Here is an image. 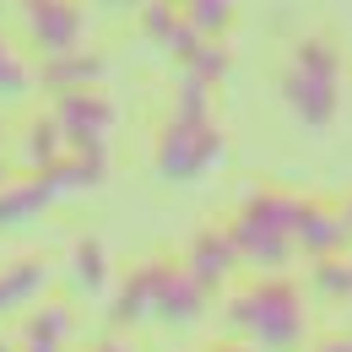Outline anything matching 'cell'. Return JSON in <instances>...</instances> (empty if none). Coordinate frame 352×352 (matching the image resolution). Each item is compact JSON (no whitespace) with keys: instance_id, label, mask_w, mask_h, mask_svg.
<instances>
[{"instance_id":"obj_1","label":"cell","mask_w":352,"mask_h":352,"mask_svg":"<svg viewBox=\"0 0 352 352\" xmlns=\"http://www.w3.org/2000/svg\"><path fill=\"white\" fill-rule=\"evenodd\" d=\"M282 92H287V109L304 120L309 131H325L336 120V92H342V54L331 38H304L293 44V60H287V76H282Z\"/></svg>"},{"instance_id":"obj_2","label":"cell","mask_w":352,"mask_h":352,"mask_svg":"<svg viewBox=\"0 0 352 352\" xmlns=\"http://www.w3.org/2000/svg\"><path fill=\"white\" fill-rule=\"evenodd\" d=\"M298 206L293 195H276V190H261L239 206V217L228 228L239 261H255V265H282L293 250H298Z\"/></svg>"},{"instance_id":"obj_3","label":"cell","mask_w":352,"mask_h":352,"mask_svg":"<svg viewBox=\"0 0 352 352\" xmlns=\"http://www.w3.org/2000/svg\"><path fill=\"white\" fill-rule=\"evenodd\" d=\"M233 325L250 331L261 347H293L304 336V304H298V287L282 282V276H265L255 282L244 298H233Z\"/></svg>"},{"instance_id":"obj_4","label":"cell","mask_w":352,"mask_h":352,"mask_svg":"<svg viewBox=\"0 0 352 352\" xmlns=\"http://www.w3.org/2000/svg\"><path fill=\"white\" fill-rule=\"evenodd\" d=\"M222 157V131L212 125V114H201V120H190V114H174L163 135H157V174L174 179V184H190V179H201L212 163Z\"/></svg>"},{"instance_id":"obj_5","label":"cell","mask_w":352,"mask_h":352,"mask_svg":"<svg viewBox=\"0 0 352 352\" xmlns=\"http://www.w3.org/2000/svg\"><path fill=\"white\" fill-rule=\"evenodd\" d=\"M49 120L60 125L65 152H76V157H109V125H114V103H109L98 87L60 92V103L49 109Z\"/></svg>"},{"instance_id":"obj_6","label":"cell","mask_w":352,"mask_h":352,"mask_svg":"<svg viewBox=\"0 0 352 352\" xmlns=\"http://www.w3.org/2000/svg\"><path fill=\"white\" fill-rule=\"evenodd\" d=\"M141 276H146V320H174V325H184V320H195L206 309V287L184 265L146 261Z\"/></svg>"},{"instance_id":"obj_7","label":"cell","mask_w":352,"mask_h":352,"mask_svg":"<svg viewBox=\"0 0 352 352\" xmlns=\"http://www.w3.org/2000/svg\"><path fill=\"white\" fill-rule=\"evenodd\" d=\"M16 11H22L28 38L44 54H65V49L82 44V33H87V16H82L76 0H16Z\"/></svg>"},{"instance_id":"obj_8","label":"cell","mask_w":352,"mask_h":352,"mask_svg":"<svg viewBox=\"0 0 352 352\" xmlns=\"http://www.w3.org/2000/svg\"><path fill=\"white\" fill-rule=\"evenodd\" d=\"M103 54H92V49H65V54H44V65L33 71V82H44L54 98L60 92H82V87H98L103 82Z\"/></svg>"},{"instance_id":"obj_9","label":"cell","mask_w":352,"mask_h":352,"mask_svg":"<svg viewBox=\"0 0 352 352\" xmlns=\"http://www.w3.org/2000/svg\"><path fill=\"white\" fill-rule=\"evenodd\" d=\"M233 265H239V250H233L228 228H222V233H212V228H206V233L190 244V265H184V271H190L201 287H212V282H222Z\"/></svg>"},{"instance_id":"obj_10","label":"cell","mask_w":352,"mask_h":352,"mask_svg":"<svg viewBox=\"0 0 352 352\" xmlns=\"http://www.w3.org/2000/svg\"><path fill=\"white\" fill-rule=\"evenodd\" d=\"M49 201H54V190H49L44 174H33V179H6V184H0V228H16V222L38 217Z\"/></svg>"},{"instance_id":"obj_11","label":"cell","mask_w":352,"mask_h":352,"mask_svg":"<svg viewBox=\"0 0 352 352\" xmlns=\"http://www.w3.org/2000/svg\"><path fill=\"white\" fill-rule=\"evenodd\" d=\"M141 28H146V38H152V44L174 49L179 60H184V54H190V49L201 44V38H195V33H190V22H184V11H174V6H163V0H157V6H146V11H141Z\"/></svg>"},{"instance_id":"obj_12","label":"cell","mask_w":352,"mask_h":352,"mask_svg":"<svg viewBox=\"0 0 352 352\" xmlns=\"http://www.w3.org/2000/svg\"><path fill=\"white\" fill-rule=\"evenodd\" d=\"M16 152H22V163H28L33 174H49V168L65 157L60 125H54L49 114H44V120H28V131H22V146H16Z\"/></svg>"},{"instance_id":"obj_13","label":"cell","mask_w":352,"mask_h":352,"mask_svg":"<svg viewBox=\"0 0 352 352\" xmlns=\"http://www.w3.org/2000/svg\"><path fill=\"white\" fill-rule=\"evenodd\" d=\"M44 282H49V261H38V255L6 265V271H0V314H6V309H16V304H28Z\"/></svg>"},{"instance_id":"obj_14","label":"cell","mask_w":352,"mask_h":352,"mask_svg":"<svg viewBox=\"0 0 352 352\" xmlns=\"http://www.w3.org/2000/svg\"><path fill=\"white\" fill-rule=\"evenodd\" d=\"M65 336H71V314L60 304L38 309L33 320H28V331H22V352H60L65 347Z\"/></svg>"},{"instance_id":"obj_15","label":"cell","mask_w":352,"mask_h":352,"mask_svg":"<svg viewBox=\"0 0 352 352\" xmlns=\"http://www.w3.org/2000/svg\"><path fill=\"white\" fill-rule=\"evenodd\" d=\"M71 265H76V282L82 287H109V255H103V244L98 239H82L76 250H71Z\"/></svg>"},{"instance_id":"obj_16","label":"cell","mask_w":352,"mask_h":352,"mask_svg":"<svg viewBox=\"0 0 352 352\" xmlns=\"http://www.w3.org/2000/svg\"><path fill=\"white\" fill-rule=\"evenodd\" d=\"M228 11H233V0H184V22H190L195 38L222 33V28H228Z\"/></svg>"},{"instance_id":"obj_17","label":"cell","mask_w":352,"mask_h":352,"mask_svg":"<svg viewBox=\"0 0 352 352\" xmlns=\"http://www.w3.org/2000/svg\"><path fill=\"white\" fill-rule=\"evenodd\" d=\"M28 87H33V65L16 54L11 38H0V98H22Z\"/></svg>"},{"instance_id":"obj_18","label":"cell","mask_w":352,"mask_h":352,"mask_svg":"<svg viewBox=\"0 0 352 352\" xmlns=\"http://www.w3.org/2000/svg\"><path fill=\"white\" fill-rule=\"evenodd\" d=\"M135 320H146V276H141V265L125 276V287L114 293V325H135Z\"/></svg>"},{"instance_id":"obj_19","label":"cell","mask_w":352,"mask_h":352,"mask_svg":"<svg viewBox=\"0 0 352 352\" xmlns=\"http://www.w3.org/2000/svg\"><path fill=\"white\" fill-rule=\"evenodd\" d=\"M222 71H228V49H222V44H206V38H201V44L184 54V76H201L206 87L217 82Z\"/></svg>"},{"instance_id":"obj_20","label":"cell","mask_w":352,"mask_h":352,"mask_svg":"<svg viewBox=\"0 0 352 352\" xmlns=\"http://www.w3.org/2000/svg\"><path fill=\"white\" fill-rule=\"evenodd\" d=\"M98 352H135V347H131V342H103Z\"/></svg>"},{"instance_id":"obj_21","label":"cell","mask_w":352,"mask_h":352,"mask_svg":"<svg viewBox=\"0 0 352 352\" xmlns=\"http://www.w3.org/2000/svg\"><path fill=\"white\" fill-rule=\"evenodd\" d=\"M325 352H352V342H331V347H325Z\"/></svg>"},{"instance_id":"obj_22","label":"cell","mask_w":352,"mask_h":352,"mask_svg":"<svg viewBox=\"0 0 352 352\" xmlns=\"http://www.w3.org/2000/svg\"><path fill=\"white\" fill-rule=\"evenodd\" d=\"M103 6H141V0H103Z\"/></svg>"},{"instance_id":"obj_23","label":"cell","mask_w":352,"mask_h":352,"mask_svg":"<svg viewBox=\"0 0 352 352\" xmlns=\"http://www.w3.org/2000/svg\"><path fill=\"white\" fill-rule=\"evenodd\" d=\"M342 222H347V228H352V206H347V217H342Z\"/></svg>"},{"instance_id":"obj_24","label":"cell","mask_w":352,"mask_h":352,"mask_svg":"<svg viewBox=\"0 0 352 352\" xmlns=\"http://www.w3.org/2000/svg\"><path fill=\"white\" fill-rule=\"evenodd\" d=\"M0 184H6V163H0Z\"/></svg>"},{"instance_id":"obj_25","label":"cell","mask_w":352,"mask_h":352,"mask_svg":"<svg viewBox=\"0 0 352 352\" xmlns=\"http://www.w3.org/2000/svg\"><path fill=\"white\" fill-rule=\"evenodd\" d=\"M222 352H244V347H222Z\"/></svg>"},{"instance_id":"obj_26","label":"cell","mask_w":352,"mask_h":352,"mask_svg":"<svg viewBox=\"0 0 352 352\" xmlns=\"http://www.w3.org/2000/svg\"><path fill=\"white\" fill-rule=\"evenodd\" d=\"M0 352H11V347H6V342H0Z\"/></svg>"},{"instance_id":"obj_27","label":"cell","mask_w":352,"mask_h":352,"mask_svg":"<svg viewBox=\"0 0 352 352\" xmlns=\"http://www.w3.org/2000/svg\"><path fill=\"white\" fill-rule=\"evenodd\" d=\"M0 11H6V0H0Z\"/></svg>"},{"instance_id":"obj_28","label":"cell","mask_w":352,"mask_h":352,"mask_svg":"<svg viewBox=\"0 0 352 352\" xmlns=\"http://www.w3.org/2000/svg\"><path fill=\"white\" fill-rule=\"evenodd\" d=\"M163 6H174V0H163Z\"/></svg>"}]
</instances>
